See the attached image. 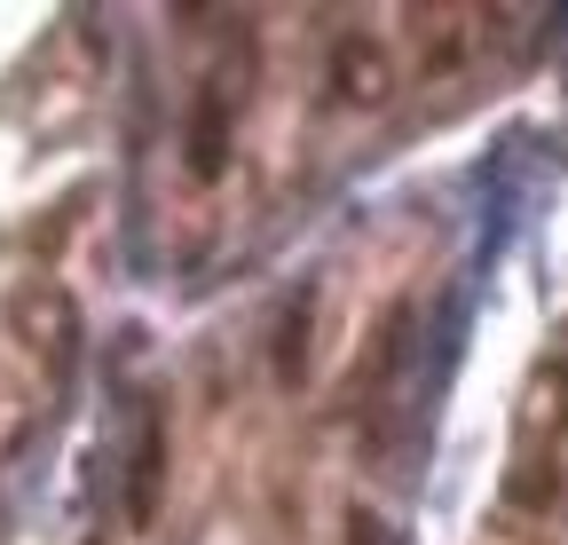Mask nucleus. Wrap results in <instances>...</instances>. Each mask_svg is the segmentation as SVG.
<instances>
[{"mask_svg":"<svg viewBox=\"0 0 568 545\" xmlns=\"http://www.w3.org/2000/svg\"><path fill=\"white\" fill-rule=\"evenodd\" d=\"M159 483H166V427H159V412H142V443H134V466H126V514L134 522L159 514Z\"/></svg>","mask_w":568,"mask_h":545,"instance_id":"obj_1","label":"nucleus"},{"mask_svg":"<svg viewBox=\"0 0 568 545\" xmlns=\"http://www.w3.org/2000/svg\"><path fill=\"white\" fill-rule=\"evenodd\" d=\"M230 111H237V88L213 80L205 88V111L190 119V166L197 174H222V151H230Z\"/></svg>","mask_w":568,"mask_h":545,"instance_id":"obj_2","label":"nucleus"},{"mask_svg":"<svg viewBox=\"0 0 568 545\" xmlns=\"http://www.w3.org/2000/svg\"><path fill=\"white\" fill-rule=\"evenodd\" d=\"M308 309H316V293H293V309H284V324H276V380H308Z\"/></svg>","mask_w":568,"mask_h":545,"instance_id":"obj_3","label":"nucleus"},{"mask_svg":"<svg viewBox=\"0 0 568 545\" xmlns=\"http://www.w3.org/2000/svg\"><path fill=\"white\" fill-rule=\"evenodd\" d=\"M347 545H387L379 514H364V506H355V514H347Z\"/></svg>","mask_w":568,"mask_h":545,"instance_id":"obj_4","label":"nucleus"}]
</instances>
